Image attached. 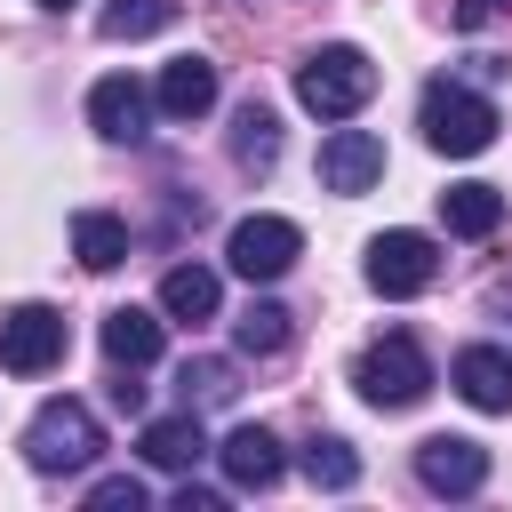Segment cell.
Returning <instances> with one entry per match:
<instances>
[{
	"label": "cell",
	"instance_id": "obj_27",
	"mask_svg": "<svg viewBox=\"0 0 512 512\" xmlns=\"http://www.w3.org/2000/svg\"><path fill=\"white\" fill-rule=\"evenodd\" d=\"M40 8H72V0H40Z\"/></svg>",
	"mask_w": 512,
	"mask_h": 512
},
{
	"label": "cell",
	"instance_id": "obj_13",
	"mask_svg": "<svg viewBox=\"0 0 512 512\" xmlns=\"http://www.w3.org/2000/svg\"><path fill=\"white\" fill-rule=\"evenodd\" d=\"M448 384L480 408V416H512V352L504 344H464L448 360Z\"/></svg>",
	"mask_w": 512,
	"mask_h": 512
},
{
	"label": "cell",
	"instance_id": "obj_20",
	"mask_svg": "<svg viewBox=\"0 0 512 512\" xmlns=\"http://www.w3.org/2000/svg\"><path fill=\"white\" fill-rule=\"evenodd\" d=\"M288 336H296V312H288V304H272V296H256V304L232 320V344H240L248 360H272V352H288Z\"/></svg>",
	"mask_w": 512,
	"mask_h": 512
},
{
	"label": "cell",
	"instance_id": "obj_25",
	"mask_svg": "<svg viewBox=\"0 0 512 512\" xmlns=\"http://www.w3.org/2000/svg\"><path fill=\"white\" fill-rule=\"evenodd\" d=\"M496 8H504V0H456V32H480Z\"/></svg>",
	"mask_w": 512,
	"mask_h": 512
},
{
	"label": "cell",
	"instance_id": "obj_15",
	"mask_svg": "<svg viewBox=\"0 0 512 512\" xmlns=\"http://www.w3.org/2000/svg\"><path fill=\"white\" fill-rule=\"evenodd\" d=\"M216 464H224L232 488H272V480L288 472V456H280V440H272L264 424H232V432L216 440Z\"/></svg>",
	"mask_w": 512,
	"mask_h": 512
},
{
	"label": "cell",
	"instance_id": "obj_22",
	"mask_svg": "<svg viewBox=\"0 0 512 512\" xmlns=\"http://www.w3.org/2000/svg\"><path fill=\"white\" fill-rule=\"evenodd\" d=\"M296 464H304V480H312V488H328V496H344V488L360 480V456H352V440H336V432H312Z\"/></svg>",
	"mask_w": 512,
	"mask_h": 512
},
{
	"label": "cell",
	"instance_id": "obj_14",
	"mask_svg": "<svg viewBox=\"0 0 512 512\" xmlns=\"http://www.w3.org/2000/svg\"><path fill=\"white\" fill-rule=\"evenodd\" d=\"M136 456H144L152 472H192V464L216 456V448H208V432H200V408H176V416H152V424L136 432Z\"/></svg>",
	"mask_w": 512,
	"mask_h": 512
},
{
	"label": "cell",
	"instance_id": "obj_18",
	"mask_svg": "<svg viewBox=\"0 0 512 512\" xmlns=\"http://www.w3.org/2000/svg\"><path fill=\"white\" fill-rule=\"evenodd\" d=\"M440 224H448L456 240H488V232L504 224V192H496V184H448V192H440Z\"/></svg>",
	"mask_w": 512,
	"mask_h": 512
},
{
	"label": "cell",
	"instance_id": "obj_8",
	"mask_svg": "<svg viewBox=\"0 0 512 512\" xmlns=\"http://www.w3.org/2000/svg\"><path fill=\"white\" fill-rule=\"evenodd\" d=\"M152 88L136 80V72H104L96 88H88V128L104 136V144H144L152 136Z\"/></svg>",
	"mask_w": 512,
	"mask_h": 512
},
{
	"label": "cell",
	"instance_id": "obj_24",
	"mask_svg": "<svg viewBox=\"0 0 512 512\" xmlns=\"http://www.w3.org/2000/svg\"><path fill=\"white\" fill-rule=\"evenodd\" d=\"M88 512H144V480H136V472L96 480V488H88Z\"/></svg>",
	"mask_w": 512,
	"mask_h": 512
},
{
	"label": "cell",
	"instance_id": "obj_5",
	"mask_svg": "<svg viewBox=\"0 0 512 512\" xmlns=\"http://www.w3.org/2000/svg\"><path fill=\"white\" fill-rule=\"evenodd\" d=\"M296 256H304V232H296L288 216H272V208H256V216H240V224L224 232V264H232L248 288L288 280V272H296Z\"/></svg>",
	"mask_w": 512,
	"mask_h": 512
},
{
	"label": "cell",
	"instance_id": "obj_26",
	"mask_svg": "<svg viewBox=\"0 0 512 512\" xmlns=\"http://www.w3.org/2000/svg\"><path fill=\"white\" fill-rule=\"evenodd\" d=\"M176 512H216V488H192V480H184V488H176Z\"/></svg>",
	"mask_w": 512,
	"mask_h": 512
},
{
	"label": "cell",
	"instance_id": "obj_2",
	"mask_svg": "<svg viewBox=\"0 0 512 512\" xmlns=\"http://www.w3.org/2000/svg\"><path fill=\"white\" fill-rule=\"evenodd\" d=\"M96 456H104V424H96L88 400H40L32 408V424H24V464L32 472L64 480V472H88Z\"/></svg>",
	"mask_w": 512,
	"mask_h": 512
},
{
	"label": "cell",
	"instance_id": "obj_6",
	"mask_svg": "<svg viewBox=\"0 0 512 512\" xmlns=\"http://www.w3.org/2000/svg\"><path fill=\"white\" fill-rule=\"evenodd\" d=\"M360 272H368L376 296L408 304V296H424V288L440 280V248H432V232H408V224H400V232H376V240H368V264H360Z\"/></svg>",
	"mask_w": 512,
	"mask_h": 512
},
{
	"label": "cell",
	"instance_id": "obj_19",
	"mask_svg": "<svg viewBox=\"0 0 512 512\" xmlns=\"http://www.w3.org/2000/svg\"><path fill=\"white\" fill-rule=\"evenodd\" d=\"M72 256H80L88 272L128 264V224H120V216H104V208H80V216H72Z\"/></svg>",
	"mask_w": 512,
	"mask_h": 512
},
{
	"label": "cell",
	"instance_id": "obj_3",
	"mask_svg": "<svg viewBox=\"0 0 512 512\" xmlns=\"http://www.w3.org/2000/svg\"><path fill=\"white\" fill-rule=\"evenodd\" d=\"M416 128H424L432 152L472 160V152L496 144V104H488L480 88H464V80H424V96H416Z\"/></svg>",
	"mask_w": 512,
	"mask_h": 512
},
{
	"label": "cell",
	"instance_id": "obj_10",
	"mask_svg": "<svg viewBox=\"0 0 512 512\" xmlns=\"http://www.w3.org/2000/svg\"><path fill=\"white\" fill-rule=\"evenodd\" d=\"M416 480L432 496H480L488 488V448L464 440V432H432V440H416Z\"/></svg>",
	"mask_w": 512,
	"mask_h": 512
},
{
	"label": "cell",
	"instance_id": "obj_1",
	"mask_svg": "<svg viewBox=\"0 0 512 512\" xmlns=\"http://www.w3.org/2000/svg\"><path fill=\"white\" fill-rule=\"evenodd\" d=\"M368 96H376V64L352 40H328L296 64V104L312 120H352V112H368Z\"/></svg>",
	"mask_w": 512,
	"mask_h": 512
},
{
	"label": "cell",
	"instance_id": "obj_16",
	"mask_svg": "<svg viewBox=\"0 0 512 512\" xmlns=\"http://www.w3.org/2000/svg\"><path fill=\"white\" fill-rule=\"evenodd\" d=\"M160 312L200 328V320H216V312H224V280H216L208 264H168V272H160Z\"/></svg>",
	"mask_w": 512,
	"mask_h": 512
},
{
	"label": "cell",
	"instance_id": "obj_23",
	"mask_svg": "<svg viewBox=\"0 0 512 512\" xmlns=\"http://www.w3.org/2000/svg\"><path fill=\"white\" fill-rule=\"evenodd\" d=\"M168 24H176V0H112L96 16L104 40H144V32H168Z\"/></svg>",
	"mask_w": 512,
	"mask_h": 512
},
{
	"label": "cell",
	"instance_id": "obj_12",
	"mask_svg": "<svg viewBox=\"0 0 512 512\" xmlns=\"http://www.w3.org/2000/svg\"><path fill=\"white\" fill-rule=\"evenodd\" d=\"M96 336H104V360H112V368H136V376L168 352V320H160L152 304H112Z\"/></svg>",
	"mask_w": 512,
	"mask_h": 512
},
{
	"label": "cell",
	"instance_id": "obj_17",
	"mask_svg": "<svg viewBox=\"0 0 512 512\" xmlns=\"http://www.w3.org/2000/svg\"><path fill=\"white\" fill-rule=\"evenodd\" d=\"M232 160H240L248 176H264V168L280 160V112H272L264 96H248V104L232 112Z\"/></svg>",
	"mask_w": 512,
	"mask_h": 512
},
{
	"label": "cell",
	"instance_id": "obj_21",
	"mask_svg": "<svg viewBox=\"0 0 512 512\" xmlns=\"http://www.w3.org/2000/svg\"><path fill=\"white\" fill-rule=\"evenodd\" d=\"M176 392H184V408H224V400H240V368L216 360V352H200V360L176 368Z\"/></svg>",
	"mask_w": 512,
	"mask_h": 512
},
{
	"label": "cell",
	"instance_id": "obj_9",
	"mask_svg": "<svg viewBox=\"0 0 512 512\" xmlns=\"http://www.w3.org/2000/svg\"><path fill=\"white\" fill-rule=\"evenodd\" d=\"M320 184L336 200H360L384 184V136L376 128H328L320 136Z\"/></svg>",
	"mask_w": 512,
	"mask_h": 512
},
{
	"label": "cell",
	"instance_id": "obj_11",
	"mask_svg": "<svg viewBox=\"0 0 512 512\" xmlns=\"http://www.w3.org/2000/svg\"><path fill=\"white\" fill-rule=\"evenodd\" d=\"M216 96H224V80H216V64H208V56H176V64H160V80H152L160 120H176V128L208 120V112H216Z\"/></svg>",
	"mask_w": 512,
	"mask_h": 512
},
{
	"label": "cell",
	"instance_id": "obj_7",
	"mask_svg": "<svg viewBox=\"0 0 512 512\" xmlns=\"http://www.w3.org/2000/svg\"><path fill=\"white\" fill-rule=\"evenodd\" d=\"M64 360V312L56 304H8L0 312V368L8 376H48Z\"/></svg>",
	"mask_w": 512,
	"mask_h": 512
},
{
	"label": "cell",
	"instance_id": "obj_4",
	"mask_svg": "<svg viewBox=\"0 0 512 512\" xmlns=\"http://www.w3.org/2000/svg\"><path fill=\"white\" fill-rule=\"evenodd\" d=\"M352 384H360V400H368V408H416V400H424L440 376H432L424 344L392 328V336H376V344L352 360Z\"/></svg>",
	"mask_w": 512,
	"mask_h": 512
}]
</instances>
